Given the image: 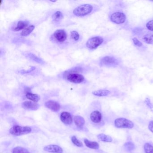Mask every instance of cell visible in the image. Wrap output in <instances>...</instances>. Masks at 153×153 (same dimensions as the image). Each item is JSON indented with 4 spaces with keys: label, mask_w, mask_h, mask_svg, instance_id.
Returning a JSON list of instances; mask_svg holds the SVG:
<instances>
[{
    "label": "cell",
    "mask_w": 153,
    "mask_h": 153,
    "mask_svg": "<svg viewBox=\"0 0 153 153\" xmlns=\"http://www.w3.org/2000/svg\"><path fill=\"white\" fill-rule=\"evenodd\" d=\"M110 21L117 25L123 26L128 23V18L125 12L121 9L114 8L109 13Z\"/></svg>",
    "instance_id": "cell-1"
},
{
    "label": "cell",
    "mask_w": 153,
    "mask_h": 153,
    "mask_svg": "<svg viewBox=\"0 0 153 153\" xmlns=\"http://www.w3.org/2000/svg\"><path fill=\"white\" fill-rule=\"evenodd\" d=\"M132 33L137 36L142 41L149 45H153V33L146 30L144 28L138 27L132 30Z\"/></svg>",
    "instance_id": "cell-2"
},
{
    "label": "cell",
    "mask_w": 153,
    "mask_h": 153,
    "mask_svg": "<svg viewBox=\"0 0 153 153\" xmlns=\"http://www.w3.org/2000/svg\"><path fill=\"white\" fill-rule=\"evenodd\" d=\"M120 60L113 56H105L101 58L99 65L106 68H116L120 64Z\"/></svg>",
    "instance_id": "cell-3"
},
{
    "label": "cell",
    "mask_w": 153,
    "mask_h": 153,
    "mask_svg": "<svg viewBox=\"0 0 153 153\" xmlns=\"http://www.w3.org/2000/svg\"><path fill=\"white\" fill-rule=\"evenodd\" d=\"M94 7L90 4H84L77 7L73 10V14L76 16L83 17L87 16L93 11Z\"/></svg>",
    "instance_id": "cell-4"
},
{
    "label": "cell",
    "mask_w": 153,
    "mask_h": 153,
    "mask_svg": "<svg viewBox=\"0 0 153 153\" xmlns=\"http://www.w3.org/2000/svg\"><path fill=\"white\" fill-rule=\"evenodd\" d=\"M105 40L100 36H94L88 39L86 45L89 50H94L101 46L104 42Z\"/></svg>",
    "instance_id": "cell-5"
},
{
    "label": "cell",
    "mask_w": 153,
    "mask_h": 153,
    "mask_svg": "<svg viewBox=\"0 0 153 153\" xmlns=\"http://www.w3.org/2000/svg\"><path fill=\"white\" fill-rule=\"evenodd\" d=\"M31 131L32 128L30 127L16 125L10 128V133L14 136H19L28 134L30 133Z\"/></svg>",
    "instance_id": "cell-6"
},
{
    "label": "cell",
    "mask_w": 153,
    "mask_h": 153,
    "mask_svg": "<svg viewBox=\"0 0 153 153\" xmlns=\"http://www.w3.org/2000/svg\"><path fill=\"white\" fill-rule=\"evenodd\" d=\"M115 127L119 128L131 129L134 127V123L131 121L124 118H119L114 120Z\"/></svg>",
    "instance_id": "cell-7"
},
{
    "label": "cell",
    "mask_w": 153,
    "mask_h": 153,
    "mask_svg": "<svg viewBox=\"0 0 153 153\" xmlns=\"http://www.w3.org/2000/svg\"><path fill=\"white\" fill-rule=\"evenodd\" d=\"M66 78L68 81L74 84H80L85 80L83 75L75 72H68V74L66 76Z\"/></svg>",
    "instance_id": "cell-8"
},
{
    "label": "cell",
    "mask_w": 153,
    "mask_h": 153,
    "mask_svg": "<svg viewBox=\"0 0 153 153\" xmlns=\"http://www.w3.org/2000/svg\"><path fill=\"white\" fill-rule=\"evenodd\" d=\"M53 36L57 42L60 43L64 42L67 40V34L65 30L59 29L54 32Z\"/></svg>",
    "instance_id": "cell-9"
},
{
    "label": "cell",
    "mask_w": 153,
    "mask_h": 153,
    "mask_svg": "<svg viewBox=\"0 0 153 153\" xmlns=\"http://www.w3.org/2000/svg\"><path fill=\"white\" fill-rule=\"evenodd\" d=\"M45 107L54 112L59 111L61 107L60 105L58 102L52 100L47 101L45 103Z\"/></svg>",
    "instance_id": "cell-10"
},
{
    "label": "cell",
    "mask_w": 153,
    "mask_h": 153,
    "mask_svg": "<svg viewBox=\"0 0 153 153\" xmlns=\"http://www.w3.org/2000/svg\"><path fill=\"white\" fill-rule=\"evenodd\" d=\"M44 150L46 152L52 153H63V149L57 145H48L45 147Z\"/></svg>",
    "instance_id": "cell-11"
},
{
    "label": "cell",
    "mask_w": 153,
    "mask_h": 153,
    "mask_svg": "<svg viewBox=\"0 0 153 153\" xmlns=\"http://www.w3.org/2000/svg\"><path fill=\"white\" fill-rule=\"evenodd\" d=\"M61 120L66 125H70L72 123L73 119L70 113L68 112H63L60 115Z\"/></svg>",
    "instance_id": "cell-12"
},
{
    "label": "cell",
    "mask_w": 153,
    "mask_h": 153,
    "mask_svg": "<svg viewBox=\"0 0 153 153\" xmlns=\"http://www.w3.org/2000/svg\"><path fill=\"white\" fill-rule=\"evenodd\" d=\"M102 113L99 111H94L90 114V119L94 123H99L102 121Z\"/></svg>",
    "instance_id": "cell-13"
},
{
    "label": "cell",
    "mask_w": 153,
    "mask_h": 153,
    "mask_svg": "<svg viewBox=\"0 0 153 153\" xmlns=\"http://www.w3.org/2000/svg\"><path fill=\"white\" fill-rule=\"evenodd\" d=\"M23 108L31 110H36L39 108L40 105L37 103L31 101H25L22 103Z\"/></svg>",
    "instance_id": "cell-14"
},
{
    "label": "cell",
    "mask_w": 153,
    "mask_h": 153,
    "mask_svg": "<svg viewBox=\"0 0 153 153\" xmlns=\"http://www.w3.org/2000/svg\"><path fill=\"white\" fill-rule=\"evenodd\" d=\"M29 22L27 21H19L18 22L16 27L14 28V31L19 32L22 30H24L28 27Z\"/></svg>",
    "instance_id": "cell-15"
},
{
    "label": "cell",
    "mask_w": 153,
    "mask_h": 153,
    "mask_svg": "<svg viewBox=\"0 0 153 153\" xmlns=\"http://www.w3.org/2000/svg\"><path fill=\"white\" fill-rule=\"evenodd\" d=\"M29 89V88H28V90L27 91L26 94L27 98L29 100H31L32 102H37L40 100V97L36 94L31 93Z\"/></svg>",
    "instance_id": "cell-16"
},
{
    "label": "cell",
    "mask_w": 153,
    "mask_h": 153,
    "mask_svg": "<svg viewBox=\"0 0 153 153\" xmlns=\"http://www.w3.org/2000/svg\"><path fill=\"white\" fill-rule=\"evenodd\" d=\"M111 94V91L107 89H100L93 92V94L94 95L99 97L108 96Z\"/></svg>",
    "instance_id": "cell-17"
},
{
    "label": "cell",
    "mask_w": 153,
    "mask_h": 153,
    "mask_svg": "<svg viewBox=\"0 0 153 153\" xmlns=\"http://www.w3.org/2000/svg\"><path fill=\"white\" fill-rule=\"evenodd\" d=\"M84 142L86 146L89 148L97 149L99 148V144L96 141H91L87 139H85L84 140Z\"/></svg>",
    "instance_id": "cell-18"
},
{
    "label": "cell",
    "mask_w": 153,
    "mask_h": 153,
    "mask_svg": "<svg viewBox=\"0 0 153 153\" xmlns=\"http://www.w3.org/2000/svg\"><path fill=\"white\" fill-rule=\"evenodd\" d=\"M26 56L33 61L37 62L39 64H44L45 63L44 61L42 59L37 57L36 55H35L33 53H27Z\"/></svg>",
    "instance_id": "cell-19"
},
{
    "label": "cell",
    "mask_w": 153,
    "mask_h": 153,
    "mask_svg": "<svg viewBox=\"0 0 153 153\" xmlns=\"http://www.w3.org/2000/svg\"><path fill=\"white\" fill-rule=\"evenodd\" d=\"M74 121L76 125L79 128H82L85 123V120L80 116H76L74 117Z\"/></svg>",
    "instance_id": "cell-20"
},
{
    "label": "cell",
    "mask_w": 153,
    "mask_h": 153,
    "mask_svg": "<svg viewBox=\"0 0 153 153\" xmlns=\"http://www.w3.org/2000/svg\"><path fill=\"white\" fill-rule=\"evenodd\" d=\"M35 27L34 25H30L24 29L21 32L20 35L21 36H27L30 34L34 30Z\"/></svg>",
    "instance_id": "cell-21"
},
{
    "label": "cell",
    "mask_w": 153,
    "mask_h": 153,
    "mask_svg": "<svg viewBox=\"0 0 153 153\" xmlns=\"http://www.w3.org/2000/svg\"><path fill=\"white\" fill-rule=\"evenodd\" d=\"M97 138L98 139L101 141L105 142H111L112 141L113 139L111 136L105 135L104 134H100L97 135Z\"/></svg>",
    "instance_id": "cell-22"
},
{
    "label": "cell",
    "mask_w": 153,
    "mask_h": 153,
    "mask_svg": "<svg viewBox=\"0 0 153 153\" xmlns=\"http://www.w3.org/2000/svg\"><path fill=\"white\" fill-rule=\"evenodd\" d=\"M63 16L61 11H57L52 16V19L55 22H59L63 19Z\"/></svg>",
    "instance_id": "cell-23"
},
{
    "label": "cell",
    "mask_w": 153,
    "mask_h": 153,
    "mask_svg": "<svg viewBox=\"0 0 153 153\" xmlns=\"http://www.w3.org/2000/svg\"><path fill=\"white\" fill-rule=\"evenodd\" d=\"M144 28L148 31L153 33V18L149 19L146 22Z\"/></svg>",
    "instance_id": "cell-24"
},
{
    "label": "cell",
    "mask_w": 153,
    "mask_h": 153,
    "mask_svg": "<svg viewBox=\"0 0 153 153\" xmlns=\"http://www.w3.org/2000/svg\"><path fill=\"white\" fill-rule=\"evenodd\" d=\"M125 149L128 152H131L135 148V145L131 142H126L123 145Z\"/></svg>",
    "instance_id": "cell-25"
},
{
    "label": "cell",
    "mask_w": 153,
    "mask_h": 153,
    "mask_svg": "<svg viewBox=\"0 0 153 153\" xmlns=\"http://www.w3.org/2000/svg\"><path fill=\"white\" fill-rule=\"evenodd\" d=\"M132 42L133 44L135 46L139 47L140 48H144V45L141 41H140L136 37H133L132 38Z\"/></svg>",
    "instance_id": "cell-26"
},
{
    "label": "cell",
    "mask_w": 153,
    "mask_h": 153,
    "mask_svg": "<svg viewBox=\"0 0 153 153\" xmlns=\"http://www.w3.org/2000/svg\"><path fill=\"white\" fill-rule=\"evenodd\" d=\"M13 153H30V152L25 148L18 146L13 149Z\"/></svg>",
    "instance_id": "cell-27"
},
{
    "label": "cell",
    "mask_w": 153,
    "mask_h": 153,
    "mask_svg": "<svg viewBox=\"0 0 153 153\" xmlns=\"http://www.w3.org/2000/svg\"><path fill=\"white\" fill-rule=\"evenodd\" d=\"M144 151L146 153H153V146L148 143L144 145Z\"/></svg>",
    "instance_id": "cell-28"
},
{
    "label": "cell",
    "mask_w": 153,
    "mask_h": 153,
    "mask_svg": "<svg viewBox=\"0 0 153 153\" xmlns=\"http://www.w3.org/2000/svg\"><path fill=\"white\" fill-rule=\"evenodd\" d=\"M71 141L73 142V144L77 146L82 147L83 146V143L80 140H79L76 136H72L71 137Z\"/></svg>",
    "instance_id": "cell-29"
},
{
    "label": "cell",
    "mask_w": 153,
    "mask_h": 153,
    "mask_svg": "<svg viewBox=\"0 0 153 153\" xmlns=\"http://www.w3.org/2000/svg\"><path fill=\"white\" fill-rule=\"evenodd\" d=\"M71 38L74 41L77 42L79 39V35L77 32L76 31H73L71 33Z\"/></svg>",
    "instance_id": "cell-30"
},
{
    "label": "cell",
    "mask_w": 153,
    "mask_h": 153,
    "mask_svg": "<svg viewBox=\"0 0 153 153\" xmlns=\"http://www.w3.org/2000/svg\"><path fill=\"white\" fill-rule=\"evenodd\" d=\"M145 103L149 109L152 110L153 109V105L151 102L150 99L149 98H146L145 100Z\"/></svg>",
    "instance_id": "cell-31"
},
{
    "label": "cell",
    "mask_w": 153,
    "mask_h": 153,
    "mask_svg": "<svg viewBox=\"0 0 153 153\" xmlns=\"http://www.w3.org/2000/svg\"><path fill=\"white\" fill-rule=\"evenodd\" d=\"M35 69V67H32L29 70H27V71L22 70L21 71V73L22 74H27V73H30V72H32Z\"/></svg>",
    "instance_id": "cell-32"
},
{
    "label": "cell",
    "mask_w": 153,
    "mask_h": 153,
    "mask_svg": "<svg viewBox=\"0 0 153 153\" xmlns=\"http://www.w3.org/2000/svg\"><path fill=\"white\" fill-rule=\"evenodd\" d=\"M149 129L153 133V121L149 122L148 125Z\"/></svg>",
    "instance_id": "cell-33"
},
{
    "label": "cell",
    "mask_w": 153,
    "mask_h": 153,
    "mask_svg": "<svg viewBox=\"0 0 153 153\" xmlns=\"http://www.w3.org/2000/svg\"><path fill=\"white\" fill-rule=\"evenodd\" d=\"M152 111L153 112V111Z\"/></svg>",
    "instance_id": "cell-34"
}]
</instances>
